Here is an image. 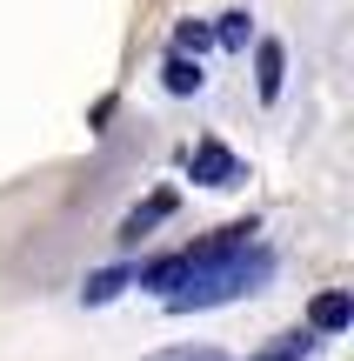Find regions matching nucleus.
Listing matches in <instances>:
<instances>
[{
    "instance_id": "nucleus-2",
    "label": "nucleus",
    "mask_w": 354,
    "mask_h": 361,
    "mask_svg": "<svg viewBox=\"0 0 354 361\" xmlns=\"http://www.w3.org/2000/svg\"><path fill=\"white\" fill-rule=\"evenodd\" d=\"M187 174H194L201 188H234L248 168H241V154H234V147H221L214 134H201V141H194V154H187Z\"/></svg>"
},
{
    "instance_id": "nucleus-5",
    "label": "nucleus",
    "mask_w": 354,
    "mask_h": 361,
    "mask_svg": "<svg viewBox=\"0 0 354 361\" xmlns=\"http://www.w3.org/2000/svg\"><path fill=\"white\" fill-rule=\"evenodd\" d=\"M281 87H288V47L281 40H261L254 47V94L261 101H281Z\"/></svg>"
},
{
    "instance_id": "nucleus-7",
    "label": "nucleus",
    "mask_w": 354,
    "mask_h": 361,
    "mask_svg": "<svg viewBox=\"0 0 354 361\" xmlns=\"http://www.w3.org/2000/svg\"><path fill=\"white\" fill-rule=\"evenodd\" d=\"M160 80H167V94H201V61L194 54H167V67H160Z\"/></svg>"
},
{
    "instance_id": "nucleus-6",
    "label": "nucleus",
    "mask_w": 354,
    "mask_h": 361,
    "mask_svg": "<svg viewBox=\"0 0 354 361\" xmlns=\"http://www.w3.org/2000/svg\"><path fill=\"white\" fill-rule=\"evenodd\" d=\"M127 281H134V268H101V274H87L80 301H87V308H107V301H114V295H120Z\"/></svg>"
},
{
    "instance_id": "nucleus-3",
    "label": "nucleus",
    "mask_w": 354,
    "mask_h": 361,
    "mask_svg": "<svg viewBox=\"0 0 354 361\" xmlns=\"http://www.w3.org/2000/svg\"><path fill=\"white\" fill-rule=\"evenodd\" d=\"M174 207H181V194H174V188H160V194H147V201H141V207H134V214H127V221H120V234H114V241H120V247H141V241H147V234H154V228H160V221H167V214H174Z\"/></svg>"
},
{
    "instance_id": "nucleus-8",
    "label": "nucleus",
    "mask_w": 354,
    "mask_h": 361,
    "mask_svg": "<svg viewBox=\"0 0 354 361\" xmlns=\"http://www.w3.org/2000/svg\"><path fill=\"white\" fill-rule=\"evenodd\" d=\"M214 40H221V47L227 54H241V47H248V40H254V20H248V13H221V20H214Z\"/></svg>"
},
{
    "instance_id": "nucleus-9",
    "label": "nucleus",
    "mask_w": 354,
    "mask_h": 361,
    "mask_svg": "<svg viewBox=\"0 0 354 361\" xmlns=\"http://www.w3.org/2000/svg\"><path fill=\"white\" fill-rule=\"evenodd\" d=\"M201 47H214V27L208 20H181V27H174V54H194V61H201Z\"/></svg>"
},
{
    "instance_id": "nucleus-10",
    "label": "nucleus",
    "mask_w": 354,
    "mask_h": 361,
    "mask_svg": "<svg viewBox=\"0 0 354 361\" xmlns=\"http://www.w3.org/2000/svg\"><path fill=\"white\" fill-rule=\"evenodd\" d=\"M147 361H227V355L201 341V348H160V355H147Z\"/></svg>"
},
{
    "instance_id": "nucleus-4",
    "label": "nucleus",
    "mask_w": 354,
    "mask_h": 361,
    "mask_svg": "<svg viewBox=\"0 0 354 361\" xmlns=\"http://www.w3.org/2000/svg\"><path fill=\"white\" fill-rule=\"evenodd\" d=\"M308 328H315V335H348L354 328V295L348 288H321V295L308 301Z\"/></svg>"
},
{
    "instance_id": "nucleus-1",
    "label": "nucleus",
    "mask_w": 354,
    "mask_h": 361,
    "mask_svg": "<svg viewBox=\"0 0 354 361\" xmlns=\"http://www.w3.org/2000/svg\"><path fill=\"white\" fill-rule=\"evenodd\" d=\"M267 281H274V247L248 241L241 255H221V261H208V268H194V274H187V281L167 295V308H174V314L221 308V301H234V295H254V288H267Z\"/></svg>"
}]
</instances>
